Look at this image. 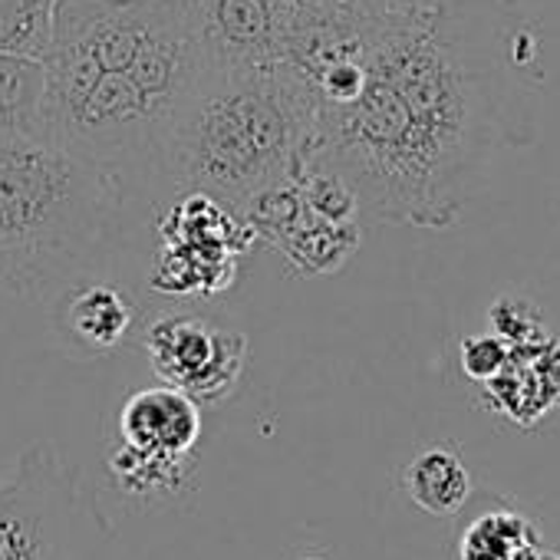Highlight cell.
<instances>
[{
  "label": "cell",
  "mask_w": 560,
  "mask_h": 560,
  "mask_svg": "<svg viewBox=\"0 0 560 560\" xmlns=\"http://www.w3.org/2000/svg\"><path fill=\"white\" fill-rule=\"evenodd\" d=\"M301 560H324V557H301Z\"/></svg>",
  "instance_id": "obj_19"
},
{
  "label": "cell",
  "mask_w": 560,
  "mask_h": 560,
  "mask_svg": "<svg viewBox=\"0 0 560 560\" xmlns=\"http://www.w3.org/2000/svg\"><path fill=\"white\" fill-rule=\"evenodd\" d=\"M488 317H491V334L504 340L508 347H521V343H534L547 337L544 314L527 298L504 294L491 304Z\"/></svg>",
  "instance_id": "obj_16"
},
{
  "label": "cell",
  "mask_w": 560,
  "mask_h": 560,
  "mask_svg": "<svg viewBox=\"0 0 560 560\" xmlns=\"http://www.w3.org/2000/svg\"><path fill=\"white\" fill-rule=\"evenodd\" d=\"M136 324L132 301L106 280H80L57 301V327L83 357L113 353Z\"/></svg>",
  "instance_id": "obj_11"
},
{
  "label": "cell",
  "mask_w": 560,
  "mask_h": 560,
  "mask_svg": "<svg viewBox=\"0 0 560 560\" xmlns=\"http://www.w3.org/2000/svg\"><path fill=\"white\" fill-rule=\"evenodd\" d=\"M67 491L57 455L47 448L24 455L14 481L0 485V560H67V544L47 514Z\"/></svg>",
  "instance_id": "obj_10"
},
{
  "label": "cell",
  "mask_w": 560,
  "mask_h": 560,
  "mask_svg": "<svg viewBox=\"0 0 560 560\" xmlns=\"http://www.w3.org/2000/svg\"><path fill=\"white\" fill-rule=\"evenodd\" d=\"M44 60L0 50V139H44Z\"/></svg>",
  "instance_id": "obj_13"
},
{
  "label": "cell",
  "mask_w": 560,
  "mask_h": 560,
  "mask_svg": "<svg viewBox=\"0 0 560 560\" xmlns=\"http://www.w3.org/2000/svg\"><path fill=\"white\" fill-rule=\"evenodd\" d=\"M311 93L284 63H205L165 152V185L205 191L244 218L267 188L284 185L311 145Z\"/></svg>",
  "instance_id": "obj_3"
},
{
  "label": "cell",
  "mask_w": 560,
  "mask_h": 560,
  "mask_svg": "<svg viewBox=\"0 0 560 560\" xmlns=\"http://www.w3.org/2000/svg\"><path fill=\"white\" fill-rule=\"evenodd\" d=\"M57 0H0V50L47 57Z\"/></svg>",
  "instance_id": "obj_15"
},
{
  "label": "cell",
  "mask_w": 560,
  "mask_h": 560,
  "mask_svg": "<svg viewBox=\"0 0 560 560\" xmlns=\"http://www.w3.org/2000/svg\"><path fill=\"white\" fill-rule=\"evenodd\" d=\"M244 221L254 237L267 241L298 277L337 273L360 247V221H334L320 214L294 178L260 191L244 208Z\"/></svg>",
  "instance_id": "obj_8"
},
{
  "label": "cell",
  "mask_w": 560,
  "mask_h": 560,
  "mask_svg": "<svg viewBox=\"0 0 560 560\" xmlns=\"http://www.w3.org/2000/svg\"><path fill=\"white\" fill-rule=\"evenodd\" d=\"M205 63L260 67L288 54L294 0H188Z\"/></svg>",
  "instance_id": "obj_9"
},
{
  "label": "cell",
  "mask_w": 560,
  "mask_h": 560,
  "mask_svg": "<svg viewBox=\"0 0 560 560\" xmlns=\"http://www.w3.org/2000/svg\"><path fill=\"white\" fill-rule=\"evenodd\" d=\"M530 70L534 40L511 0L373 18L363 83L314 106L304 165L343 178L373 221L448 228L524 132Z\"/></svg>",
  "instance_id": "obj_1"
},
{
  "label": "cell",
  "mask_w": 560,
  "mask_h": 560,
  "mask_svg": "<svg viewBox=\"0 0 560 560\" xmlns=\"http://www.w3.org/2000/svg\"><path fill=\"white\" fill-rule=\"evenodd\" d=\"M250 224L205 191H175L159 218V254L149 288L165 298L208 301L224 294L254 247Z\"/></svg>",
  "instance_id": "obj_5"
},
{
  "label": "cell",
  "mask_w": 560,
  "mask_h": 560,
  "mask_svg": "<svg viewBox=\"0 0 560 560\" xmlns=\"http://www.w3.org/2000/svg\"><path fill=\"white\" fill-rule=\"evenodd\" d=\"M511 347L504 340H498L494 334H478L462 340V370L468 380L475 383H488L491 376L501 373V366L508 363Z\"/></svg>",
  "instance_id": "obj_17"
},
{
  "label": "cell",
  "mask_w": 560,
  "mask_h": 560,
  "mask_svg": "<svg viewBox=\"0 0 560 560\" xmlns=\"http://www.w3.org/2000/svg\"><path fill=\"white\" fill-rule=\"evenodd\" d=\"M357 4L373 18H419L462 4V0H357Z\"/></svg>",
  "instance_id": "obj_18"
},
{
  "label": "cell",
  "mask_w": 560,
  "mask_h": 560,
  "mask_svg": "<svg viewBox=\"0 0 560 560\" xmlns=\"http://www.w3.org/2000/svg\"><path fill=\"white\" fill-rule=\"evenodd\" d=\"M44 139L126 188L165 182L175 122L205 70L188 0H57Z\"/></svg>",
  "instance_id": "obj_2"
},
{
  "label": "cell",
  "mask_w": 560,
  "mask_h": 560,
  "mask_svg": "<svg viewBox=\"0 0 560 560\" xmlns=\"http://www.w3.org/2000/svg\"><path fill=\"white\" fill-rule=\"evenodd\" d=\"M122 198L113 172L50 139H0V294L70 288Z\"/></svg>",
  "instance_id": "obj_4"
},
{
  "label": "cell",
  "mask_w": 560,
  "mask_h": 560,
  "mask_svg": "<svg viewBox=\"0 0 560 560\" xmlns=\"http://www.w3.org/2000/svg\"><path fill=\"white\" fill-rule=\"evenodd\" d=\"M142 347L159 383L185 393L198 406L224 402L237 389L247 363V337L195 311L159 314L145 327Z\"/></svg>",
  "instance_id": "obj_7"
},
{
  "label": "cell",
  "mask_w": 560,
  "mask_h": 560,
  "mask_svg": "<svg viewBox=\"0 0 560 560\" xmlns=\"http://www.w3.org/2000/svg\"><path fill=\"white\" fill-rule=\"evenodd\" d=\"M402 485L422 511L439 514V517L455 514L471 494V475H468L465 462L445 445L422 448L406 465Z\"/></svg>",
  "instance_id": "obj_14"
},
{
  "label": "cell",
  "mask_w": 560,
  "mask_h": 560,
  "mask_svg": "<svg viewBox=\"0 0 560 560\" xmlns=\"http://www.w3.org/2000/svg\"><path fill=\"white\" fill-rule=\"evenodd\" d=\"M485 393L498 412L521 425L547 416V409L560 402V343L544 337L511 347L508 363L485 383Z\"/></svg>",
  "instance_id": "obj_12"
},
{
  "label": "cell",
  "mask_w": 560,
  "mask_h": 560,
  "mask_svg": "<svg viewBox=\"0 0 560 560\" xmlns=\"http://www.w3.org/2000/svg\"><path fill=\"white\" fill-rule=\"evenodd\" d=\"M201 439L198 402L172 386L132 393L119 409V445L109 471L126 491H178Z\"/></svg>",
  "instance_id": "obj_6"
}]
</instances>
